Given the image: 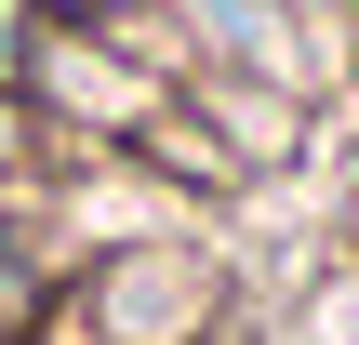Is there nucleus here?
Wrapping results in <instances>:
<instances>
[{
    "label": "nucleus",
    "mask_w": 359,
    "mask_h": 345,
    "mask_svg": "<svg viewBox=\"0 0 359 345\" xmlns=\"http://www.w3.org/2000/svg\"><path fill=\"white\" fill-rule=\"evenodd\" d=\"M53 239L27 226V199H0V345H40V319H53Z\"/></svg>",
    "instance_id": "20e7f679"
},
{
    "label": "nucleus",
    "mask_w": 359,
    "mask_h": 345,
    "mask_svg": "<svg viewBox=\"0 0 359 345\" xmlns=\"http://www.w3.org/2000/svg\"><path fill=\"white\" fill-rule=\"evenodd\" d=\"M27 120L53 133V160L67 146H93V160H133V133L173 106V66L147 53V27H120V40H80V27H40V53H27Z\"/></svg>",
    "instance_id": "f03ea898"
},
{
    "label": "nucleus",
    "mask_w": 359,
    "mask_h": 345,
    "mask_svg": "<svg viewBox=\"0 0 359 345\" xmlns=\"http://www.w3.org/2000/svg\"><path fill=\"white\" fill-rule=\"evenodd\" d=\"M40 345H226V266H213L187 226L107 239L93 266L53 279Z\"/></svg>",
    "instance_id": "f257e3e1"
},
{
    "label": "nucleus",
    "mask_w": 359,
    "mask_h": 345,
    "mask_svg": "<svg viewBox=\"0 0 359 345\" xmlns=\"http://www.w3.org/2000/svg\"><path fill=\"white\" fill-rule=\"evenodd\" d=\"M40 27H80V40H120V27H147V0H27Z\"/></svg>",
    "instance_id": "423d86ee"
},
{
    "label": "nucleus",
    "mask_w": 359,
    "mask_h": 345,
    "mask_svg": "<svg viewBox=\"0 0 359 345\" xmlns=\"http://www.w3.org/2000/svg\"><path fill=\"white\" fill-rule=\"evenodd\" d=\"M187 13V40H200V66H226V80H280V93H306V27H293V0H173Z\"/></svg>",
    "instance_id": "7ed1b4c3"
},
{
    "label": "nucleus",
    "mask_w": 359,
    "mask_h": 345,
    "mask_svg": "<svg viewBox=\"0 0 359 345\" xmlns=\"http://www.w3.org/2000/svg\"><path fill=\"white\" fill-rule=\"evenodd\" d=\"M40 173H53V133L27 120V93H0V199H27Z\"/></svg>",
    "instance_id": "39448f33"
}]
</instances>
